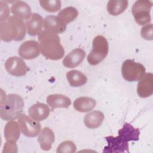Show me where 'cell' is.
Here are the masks:
<instances>
[{
	"label": "cell",
	"mask_w": 153,
	"mask_h": 153,
	"mask_svg": "<svg viewBox=\"0 0 153 153\" xmlns=\"http://www.w3.org/2000/svg\"><path fill=\"white\" fill-rule=\"evenodd\" d=\"M85 57V53L82 48H77L71 51L63 60V65L68 68H74L79 65Z\"/></svg>",
	"instance_id": "cell-13"
},
{
	"label": "cell",
	"mask_w": 153,
	"mask_h": 153,
	"mask_svg": "<svg viewBox=\"0 0 153 153\" xmlns=\"http://www.w3.org/2000/svg\"><path fill=\"white\" fill-rule=\"evenodd\" d=\"M20 130L19 123L13 120L8 121L4 127V137L6 140L16 142L20 137Z\"/></svg>",
	"instance_id": "cell-22"
},
{
	"label": "cell",
	"mask_w": 153,
	"mask_h": 153,
	"mask_svg": "<svg viewBox=\"0 0 153 153\" xmlns=\"http://www.w3.org/2000/svg\"><path fill=\"white\" fill-rule=\"evenodd\" d=\"M39 4L41 7L50 13H56L61 8V1L60 0H41Z\"/></svg>",
	"instance_id": "cell-26"
},
{
	"label": "cell",
	"mask_w": 153,
	"mask_h": 153,
	"mask_svg": "<svg viewBox=\"0 0 153 153\" xmlns=\"http://www.w3.org/2000/svg\"><path fill=\"white\" fill-rule=\"evenodd\" d=\"M139 135L140 131L139 128L134 127L132 125L127 123H126L123 127L118 130V136L127 142L129 141L138 140Z\"/></svg>",
	"instance_id": "cell-19"
},
{
	"label": "cell",
	"mask_w": 153,
	"mask_h": 153,
	"mask_svg": "<svg viewBox=\"0 0 153 153\" xmlns=\"http://www.w3.org/2000/svg\"><path fill=\"white\" fill-rule=\"evenodd\" d=\"M121 73L124 79L129 82L137 81L145 74L144 66L131 59L126 60L121 66Z\"/></svg>",
	"instance_id": "cell-5"
},
{
	"label": "cell",
	"mask_w": 153,
	"mask_h": 153,
	"mask_svg": "<svg viewBox=\"0 0 153 153\" xmlns=\"http://www.w3.org/2000/svg\"><path fill=\"white\" fill-rule=\"evenodd\" d=\"M108 145L105 146L103 152H128V143L124 140L120 136L114 137L112 136L105 137Z\"/></svg>",
	"instance_id": "cell-10"
},
{
	"label": "cell",
	"mask_w": 153,
	"mask_h": 153,
	"mask_svg": "<svg viewBox=\"0 0 153 153\" xmlns=\"http://www.w3.org/2000/svg\"><path fill=\"white\" fill-rule=\"evenodd\" d=\"M11 13L14 16L21 20H28L32 16V11L30 6L24 1H15L11 7Z\"/></svg>",
	"instance_id": "cell-15"
},
{
	"label": "cell",
	"mask_w": 153,
	"mask_h": 153,
	"mask_svg": "<svg viewBox=\"0 0 153 153\" xmlns=\"http://www.w3.org/2000/svg\"><path fill=\"white\" fill-rule=\"evenodd\" d=\"M66 78L70 85L78 87L87 83V78L85 75L78 70H71L66 74Z\"/></svg>",
	"instance_id": "cell-23"
},
{
	"label": "cell",
	"mask_w": 153,
	"mask_h": 153,
	"mask_svg": "<svg viewBox=\"0 0 153 153\" xmlns=\"http://www.w3.org/2000/svg\"><path fill=\"white\" fill-rule=\"evenodd\" d=\"M43 26L44 30L56 34L63 33L66 29V25L56 16H47L44 20Z\"/></svg>",
	"instance_id": "cell-12"
},
{
	"label": "cell",
	"mask_w": 153,
	"mask_h": 153,
	"mask_svg": "<svg viewBox=\"0 0 153 153\" xmlns=\"http://www.w3.org/2000/svg\"><path fill=\"white\" fill-rule=\"evenodd\" d=\"M26 33V27L23 20L14 16L0 22V37L4 41H21L25 37Z\"/></svg>",
	"instance_id": "cell-2"
},
{
	"label": "cell",
	"mask_w": 153,
	"mask_h": 153,
	"mask_svg": "<svg viewBox=\"0 0 153 153\" xmlns=\"http://www.w3.org/2000/svg\"><path fill=\"white\" fill-rule=\"evenodd\" d=\"M18 123L21 131L27 137H36L39 133L41 127L39 122L27 116L25 114H21L18 117Z\"/></svg>",
	"instance_id": "cell-7"
},
{
	"label": "cell",
	"mask_w": 153,
	"mask_h": 153,
	"mask_svg": "<svg viewBox=\"0 0 153 153\" xmlns=\"http://www.w3.org/2000/svg\"><path fill=\"white\" fill-rule=\"evenodd\" d=\"M17 146L15 141L7 140L4 146L2 152H17Z\"/></svg>",
	"instance_id": "cell-30"
},
{
	"label": "cell",
	"mask_w": 153,
	"mask_h": 153,
	"mask_svg": "<svg viewBox=\"0 0 153 153\" xmlns=\"http://www.w3.org/2000/svg\"><path fill=\"white\" fill-rule=\"evenodd\" d=\"M38 40L40 51L47 59L57 60L64 56L65 50L57 34L44 30L38 35Z\"/></svg>",
	"instance_id": "cell-1"
},
{
	"label": "cell",
	"mask_w": 153,
	"mask_h": 153,
	"mask_svg": "<svg viewBox=\"0 0 153 153\" xmlns=\"http://www.w3.org/2000/svg\"><path fill=\"white\" fill-rule=\"evenodd\" d=\"M128 2L127 0H111L107 4V11L112 16H118L127 8Z\"/></svg>",
	"instance_id": "cell-24"
},
{
	"label": "cell",
	"mask_w": 153,
	"mask_h": 153,
	"mask_svg": "<svg viewBox=\"0 0 153 153\" xmlns=\"http://www.w3.org/2000/svg\"><path fill=\"white\" fill-rule=\"evenodd\" d=\"M43 23V19L39 14L37 13L32 14L25 23L28 34L31 36L39 35L42 31Z\"/></svg>",
	"instance_id": "cell-16"
},
{
	"label": "cell",
	"mask_w": 153,
	"mask_h": 153,
	"mask_svg": "<svg viewBox=\"0 0 153 153\" xmlns=\"http://www.w3.org/2000/svg\"><path fill=\"white\" fill-rule=\"evenodd\" d=\"M109 51L108 42L102 35L96 36L92 44V50L88 55L87 61L91 65H96L103 60Z\"/></svg>",
	"instance_id": "cell-4"
},
{
	"label": "cell",
	"mask_w": 153,
	"mask_h": 153,
	"mask_svg": "<svg viewBox=\"0 0 153 153\" xmlns=\"http://www.w3.org/2000/svg\"><path fill=\"white\" fill-rule=\"evenodd\" d=\"M54 139L55 137L53 131L50 127H45L42 129L38 137V142L40 145L41 149L49 151L54 142Z\"/></svg>",
	"instance_id": "cell-17"
},
{
	"label": "cell",
	"mask_w": 153,
	"mask_h": 153,
	"mask_svg": "<svg viewBox=\"0 0 153 153\" xmlns=\"http://www.w3.org/2000/svg\"><path fill=\"white\" fill-rule=\"evenodd\" d=\"M47 103L51 107V110H54L57 108H68L71 104V101L69 97L65 95L53 94L47 96Z\"/></svg>",
	"instance_id": "cell-18"
},
{
	"label": "cell",
	"mask_w": 153,
	"mask_h": 153,
	"mask_svg": "<svg viewBox=\"0 0 153 153\" xmlns=\"http://www.w3.org/2000/svg\"><path fill=\"white\" fill-rule=\"evenodd\" d=\"M139 81L137 87L138 96L142 98L151 96L153 94V74H145Z\"/></svg>",
	"instance_id": "cell-11"
},
{
	"label": "cell",
	"mask_w": 153,
	"mask_h": 153,
	"mask_svg": "<svg viewBox=\"0 0 153 153\" xmlns=\"http://www.w3.org/2000/svg\"><path fill=\"white\" fill-rule=\"evenodd\" d=\"M153 26L152 24L150 23L141 29L140 34L143 38L146 40H152L153 39Z\"/></svg>",
	"instance_id": "cell-28"
},
{
	"label": "cell",
	"mask_w": 153,
	"mask_h": 153,
	"mask_svg": "<svg viewBox=\"0 0 153 153\" xmlns=\"http://www.w3.org/2000/svg\"><path fill=\"white\" fill-rule=\"evenodd\" d=\"M50 109L48 105L42 103H36L28 109L29 116L35 121L39 122L45 120L50 115Z\"/></svg>",
	"instance_id": "cell-14"
},
{
	"label": "cell",
	"mask_w": 153,
	"mask_h": 153,
	"mask_svg": "<svg viewBox=\"0 0 153 153\" xmlns=\"http://www.w3.org/2000/svg\"><path fill=\"white\" fill-rule=\"evenodd\" d=\"M104 118L103 112L99 111H93L84 116V123L87 127L94 129L101 126Z\"/></svg>",
	"instance_id": "cell-20"
},
{
	"label": "cell",
	"mask_w": 153,
	"mask_h": 153,
	"mask_svg": "<svg viewBox=\"0 0 153 153\" xmlns=\"http://www.w3.org/2000/svg\"><path fill=\"white\" fill-rule=\"evenodd\" d=\"M96 100L90 97H79L73 103L75 109L79 112H87L93 109L96 106Z\"/></svg>",
	"instance_id": "cell-21"
},
{
	"label": "cell",
	"mask_w": 153,
	"mask_h": 153,
	"mask_svg": "<svg viewBox=\"0 0 153 153\" xmlns=\"http://www.w3.org/2000/svg\"><path fill=\"white\" fill-rule=\"evenodd\" d=\"M5 68L8 74L15 76H23L29 71V68L25 62L17 56L8 58L5 62Z\"/></svg>",
	"instance_id": "cell-8"
},
{
	"label": "cell",
	"mask_w": 153,
	"mask_h": 153,
	"mask_svg": "<svg viewBox=\"0 0 153 153\" xmlns=\"http://www.w3.org/2000/svg\"><path fill=\"white\" fill-rule=\"evenodd\" d=\"M152 2L148 0H137L133 5L131 12L136 22L139 25H145L151 22L150 11Z\"/></svg>",
	"instance_id": "cell-6"
},
{
	"label": "cell",
	"mask_w": 153,
	"mask_h": 153,
	"mask_svg": "<svg viewBox=\"0 0 153 153\" xmlns=\"http://www.w3.org/2000/svg\"><path fill=\"white\" fill-rule=\"evenodd\" d=\"M0 22L6 21L10 17V11L8 5L4 1H0Z\"/></svg>",
	"instance_id": "cell-29"
},
{
	"label": "cell",
	"mask_w": 153,
	"mask_h": 153,
	"mask_svg": "<svg viewBox=\"0 0 153 153\" xmlns=\"http://www.w3.org/2000/svg\"><path fill=\"white\" fill-rule=\"evenodd\" d=\"M76 151V146L71 140H65L58 146L56 152L57 153H74Z\"/></svg>",
	"instance_id": "cell-27"
},
{
	"label": "cell",
	"mask_w": 153,
	"mask_h": 153,
	"mask_svg": "<svg viewBox=\"0 0 153 153\" xmlns=\"http://www.w3.org/2000/svg\"><path fill=\"white\" fill-rule=\"evenodd\" d=\"M40 53L39 44L35 40L23 42L19 48V54L23 59L30 60L36 58Z\"/></svg>",
	"instance_id": "cell-9"
},
{
	"label": "cell",
	"mask_w": 153,
	"mask_h": 153,
	"mask_svg": "<svg viewBox=\"0 0 153 153\" xmlns=\"http://www.w3.org/2000/svg\"><path fill=\"white\" fill-rule=\"evenodd\" d=\"M24 100L17 94H9L1 99L0 116L5 121H11L18 118L24 108Z\"/></svg>",
	"instance_id": "cell-3"
},
{
	"label": "cell",
	"mask_w": 153,
	"mask_h": 153,
	"mask_svg": "<svg viewBox=\"0 0 153 153\" xmlns=\"http://www.w3.org/2000/svg\"><path fill=\"white\" fill-rule=\"evenodd\" d=\"M78 11L73 7H68L62 10L59 13L58 17L66 25L73 22L78 17Z\"/></svg>",
	"instance_id": "cell-25"
}]
</instances>
